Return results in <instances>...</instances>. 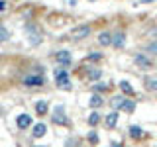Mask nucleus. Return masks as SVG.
<instances>
[{
  "label": "nucleus",
  "instance_id": "1",
  "mask_svg": "<svg viewBox=\"0 0 157 147\" xmlns=\"http://www.w3.org/2000/svg\"><path fill=\"white\" fill-rule=\"evenodd\" d=\"M53 77H55V82H57L59 88H63V90H71V81H69V73L65 71V69H55Z\"/></svg>",
  "mask_w": 157,
  "mask_h": 147
},
{
  "label": "nucleus",
  "instance_id": "2",
  "mask_svg": "<svg viewBox=\"0 0 157 147\" xmlns=\"http://www.w3.org/2000/svg\"><path fill=\"white\" fill-rule=\"evenodd\" d=\"M51 120H53V124H57V126H65L67 122H69V120H67V116H65V106L59 104L55 110H53Z\"/></svg>",
  "mask_w": 157,
  "mask_h": 147
},
{
  "label": "nucleus",
  "instance_id": "3",
  "mask_svg": "<svg viewBox=\"0 0 157 147\" xmlns=\"http://www.w3.org/2000/svg\"><path fill=\"white\" fill-rule=\"evenodd\" d=\"M26 33H28L29 45H39V43H41V32H39L36 26H28L26 28Z\"/></svg>",
  "mask_w": 157,
  "mask_h": 147
},
{
  "label": "nucleus",
  "instance_id": "4",
  "mask_svg": "<svg viewBox=\"0 0 157 147\" xmlns=\"http://www.w3.org/2000/svg\"><path fill=\"white\" fill-rule=\"evenodd\" d=\"M88 33H90V26L82 24V26H77L71 29V39H85L88 37Z\"/></svg>",
  "mask_w": 157,
  "mask_h": 147
},
{
  "label": "nucleus",
  "instance_id": "5",
  "mask_svg": "<svg viewBox=\"0 0 157 147\" xmlns=\"http://www.w3.org/2000/svg\"><path fill=\"white\" fill-rule=\"evenodd\" d=\"M24 86H43L45 85V78H43V75H28L24 77Z\"/></svg>",
  "mask_w": 157,
  "mask_h": 147
},
{
  "label": "nucleus",
  "instance_id": "6",
  "mask_svg": "<svg viewBox=\"0 0 157 147\" xmlns=\"http://www.w3.org/2000/svg\"><path fill=\"white\" fill-rule=\"evenodd\" d=\"M134 61H136V65L140 69H151V67H153V61H151L145 53H137V55L134 57Z\"/></svg>",
  "mask_w": 157,
  "mask_h": 147
},
{
  "label": "nucleus",
  "instance_id": "7",
  "mask_svg": "<svg viewBox=\"0 0 157 147\" xmlns=\"http://www.w3.org/2000/svg\"><path fill=\"white\" fill-rule=\"evenodd\" d=\"M112 45H114L116 49H122L126 45V33L124 32H118V33H114L112 36Z\"/></svg>",
  "mask_w": 157,
  "mask_h": 147
},
{
  "label": "nucleus",
  "instance_id": "8",
  "mask_svg": "<svg viewBox=\"0 0 157 147\" xmlns=\"http://www.w3.org/2000/svg\"><path fill=\"white\" fill-rule=\"evenodd\" d=\"M16 124L20 130H28L29 126H32V116H28V114H20L16 118Z\"/></svg>",
  "mask_w": 157,
  "mask_h": 147
},
{
  "label": "nucleus",
  "instance_id": "9",
  "mask_svg": "<svg viewBox=\"0 0 157 147\" xmlns=\"http://www.w3.org/2000/svg\"><path fill=\"white\" fill-rule=\"evenodd\" d=\"M55 59H57V63H61V65H69V63L73 61V57H71V53H69V51H57L55 53Z\"/></svg>",
  "mask_w": 157,
  "mask_h": 147
},
{
  "label": "nucleus",
  "instance_id": "10",
  "mask_svg": "<svg viewBox=\"0 0 157 147\" xmlns=\"http://www.w3.org/2000/svg\"><path fill=\"white\" fill-rule=\"evenodd\" d=\"M104 124H106V127H114L116 124H118V110H114V112H110V114L106 116V120H104Z\"/></svg>",
  "mask_w": 157,
  "mask_h": 147
},
{
  "label": "nucleus",
  "instance_id": "11",
  "mask_svg": "<svg viewBox=\"0 0 157 147\" xmlns=\"http://www.w3.org/2000/svg\"><path fill=\"white\" fill-rule=\"evenodd\" d=\"M98 43L100 45H112V33H108V32H102L100 36H98Z\"/></svg>",
  "mask_w": 157,
  "mask_h": 147
},
{
  "label": "nucleus",
  "instance_id": "12",
  "mask_svg": "<svg viewBox=\"0 0 157 147\" xmlns=\"http://www.w3.org/2000/svg\"><path fill=\"white\" fill-rule=\"evenodd\" d=\"M47 134V126L45 124H36L33 126V137H43Z\"/></svg>",
  "mask_w": 157,
  "mask_h": 147
},
{
  "label": "nucleus",
  "instance_id": "13",
  "mask_svg": "<svg viewBox=\"0 0 157 147\" xmlns=\"http://www.w3.org/2000/svg\"><path fill=\"white\" fill-rule=\"evenodd\" d=\"M88 104H90L92 108H100L102 104H104V100H102L100 94H96V92H94V94L90 96V100H88Z\"/></svg>",
  "mask_w": 157,
  "mask_h": 147
},
{
  "label": "nucleus",
  "instance_id": "14",
  "mask_svg": "<svg viewBox=\"0 0 157 147\" xmlns=\"http://www.w3.org/2000/svg\"><path fill=\"white\" fill-rule=\"evenodd\" d=\"M120 110L122 112H134L136 110V100H124L122 106H120Z\"/></svg>",
  "mask_w": 157,
  "mask_h": 147
},
{
  "label": "nucleus",
  "instance_id": "15",
  "mask_svg": "<svg viewBox=\"0 0 157 147\" xmlns=\"http://www.w3.org/2000/svg\"><path fill=\"white\" fill-rule=\"evenodd\" d=\"M36 112H37L39 116H45V114H47V102H45V100L36 102Z\"/></svg>",
  "mask_w": 157,
  "mask_h": 147
},
{
  "label": "nucleus",
  "instance_id": "16",
  "mask_svg": "<svg viewBox=\"0 0 157 147\" xmlns=\"http://www.w3.org/2000/svg\"><path fill=\"white\" fill-rule=\"evenodd\" d=\"M98 124H100V114H98V112H92V114L88 116V126L94 127V126H98Z\"/></svg>",
  "mask_w": 157,
  "mask_h": 147
},
{
  "label": "nucleus",
  "instance_id": "17",
  "mask_svg": "<svg viewBox=\"0 0 157 147\" xmlns=\"http://www.w3.org/2000/svg\"><path fill=\"white\" fill-rule=\"evenodd\" d=\"M130 135L134 137V139H140V137L144 135V130H141L140 126H132V127H130Z\"/></svg>",
  "mask_w": 157,
  "mask_h": 147
},
{
  "label": "nucleus",
  "instance_id": "18",
  "mask_svg": "<svg viewBox=\"0 0 157 147\" xmlns=\"http://www.w3.org/2000/svg\"><path fill=\"white\" fill-rule=\"evenodd\" d=\"M100 77H102L100 69H90V71H88V81H98Z\"/></svg>",
  "mask_w": 157,
  "mask_h": 147
},
{
  "label": "nucleus",
  "instance_id": "19",
  "mask_svg": "<svg viewBox=\"0 0 157 147\" xmlns=\"http://www.w3.org/2000/svg\"><path fill=\"white\" fill-rule=\"evenodd\" d=\"M124 100H126L124 96H114L110 104H112V108H114V110H120V106H122V102H124Z\"/></svg>",
  "mask_w": 157,
  "mask_h": 147
},
{
  "label": "nucleus",
  "instance_id": "20",
  "mask_svg": "<svg viewBox=\"0 0 157 147\" xmlns=\"http://www.w3.org/2000/svg\"><path fill=\"white\" fill-rule=\"evenodd\" d=\"M8 37H10V32L6 28L0 24V43H4V41H8Z\"/></svg>",
  "mask_w": 157,
  "mask_h": 147
},
{
  "label": "nucleus",
  "instance_id": "21",
  "mask_svg": "<svg viewBox=\"0 0 157 147\" xmlns=\"http://www.w3.org/2000/svg\"><path fill=\"white\" fill-rule=\"evenodd\" d=\"M120 88H122V90L126 92V94H130V96L134 94V88L130 86V82H128V81H122V82H120Z\"/></svg>",
  "mask_w": 157,
  "mask_h": 147
},
{
  "label": "nucleus",
  "instance_id": "22",
  "mask_svg": "<svg viewBox=\"0 0 157 147\" xmlns=\"http://www.w3.org/2000/svg\"><path fill=\"white\" fill-rule=\"evenodd\" d=\"M145 86L149 88V90L157 92V81H155V78H145Z\"/></svg>",
  "mask_w": 157,
  "mask_h": 147
},
{
  "label": "nucleus",
  "instance_id": "23",
  "mask_svg": "<svg viewBox=\"0 0 157 147\" xmlns=\"http://www.w3.org/2000/svg\"><path fill=\"white\" fill-rule=\"evenodd\" d=\"M145 51H149V53H153V55H157V41H149L145 45Z\"/></svg>",
  "mask_w": 157,
  "mask_h": 147
},
{
  "label": "nucleus",
  "instance_id": "24",
  "mask_svg": "<svg viewBox=\"0 0 157 147\" xmlns=\"http://www.w3.org/2000/svg\"><path fill=\"white\" fill-rule=\"evenodd\" d=\"M100 59H102V53H90L86 61H92V63H96V61H100Z\"/></svg>",
  "mask_w": 157,
  "mask_h": 147
},
{
  "label": "nucleus",
  "instance_id": "25",
  "mask_svg": "<svg viewBox=\"0 0 157 147\" xmlns=\"http://www.w3.org/2000/svg\"><path fill=\"white\" fill-rule=\"evenodd\" d=\"M106 90V85H94V92L96 94H100V92H104Z\"/></svg>",
  "mask_w": 157,
  "mask_h": 147
},
{
  "label": "nucleus",
  "instance_id": "26",
  "mask_svg": "<svg viewBox=\"0 0 157 147\" xmlns=\"http://www.w3.org/2000/svg\"><path fill=\"white\" fill-rule=\"evenodd\" d=\"M8 10V2L6 0H0V12H6Z\"/></svg>",
  "mask_w": 157,
  "mask_h": 147
},
{
  "label": "nucleus",
  "instance_id": "27",
  "mask_svg": "<svg viewBox=\"0 0 157 147\" xmlns=\"http://www.w3.org/2000/svg\"><path fill=\"white\" fill-rule=\"evenodd\" d=\"M67 147H77V141L75 139H67Z\"/></svg>",
  "mask_w": 157,
  "mask_h": 147
},
{
  "label": "nucleus",
  "instance_id": "28",
  "mask_svg": "<svg viewBox=\"0 0 157 147\" xmlns=\"http://www.w3.org/2000/svg\"><path fill=\"white\" fill-rule=\"evenodd\" d=\"M90 141H92V143H96V141H98V137H96V134H94V131L90 134Z\"/></svg>",
  "mask_w": 157,
  "mask_h": 147
},
{
  "label": "nucleus",
  "instance_id": "29",
  "mask_svg": "<svg viewBox=\"0 0 157 147\" xmlns=\"http://www.w3.org/2000/svg\"><path fill=\"white\" fill-rule=\"evenodd\" d=\"M110 147H122L120 143H116V141H112V143H110Z\"/></svg>",
  "mask_w": 157,
  "mask_h": 147
}]
</instances>
